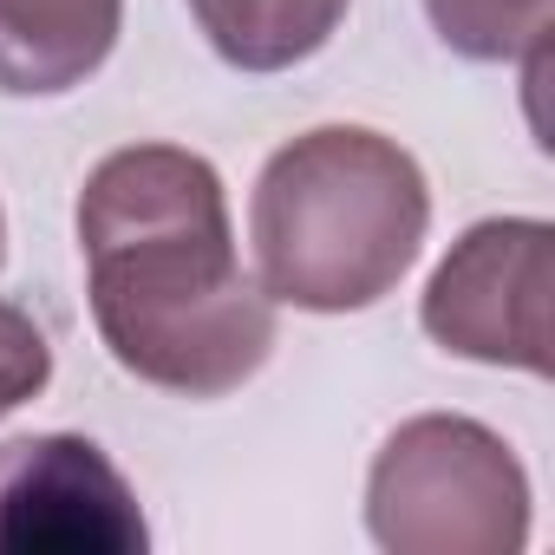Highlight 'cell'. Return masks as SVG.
Returning <instances> with one entry per match:
<instances>
[{
  "instance_id": "cell-7",
  "label": "cell",
  "mask_w": 555,
  "mask_h": 555,
  "mask_svg": "<svg viewBox=\"0 0 555 555\" xmlns=\"http://www.w3.org/2000/svg\"><path fill=\"white\" fill-rule=\"evenodd\" d=\"M347 8L353 0H190L203 40L235 73H288L314 60L340 34Z\"/></svg>"
},
{
  "instance_id": "cell-4",
  "label": "cell",
  "mask_w": 555,
  "mask_h": 555,
  "mask_svg": "<svg viewBox=\"0 0 555 555\" xmlns=\"http://www.w3.org/2000/svg\"><path fill=\"white\" fill-rule=\"evenodd\" d=\"M548 248L555 229L542 216H490L464 229V242L438 261L425 288V334L483 366L548 373Z\"/></svg>"
},
{
  "instance_id": "cell-9",
  "label": "cell",
  "mask_w": 555,
  "mask_h": 555,
  "mask_svg": "<svg viewBox=\"0 0 555 555\" xmlns=\"http://www.w3.org/2000/svg\"><path fill=\"white\" fill-rule=\"evenodd\" d=\"M47 379H53V347H47L40 321L21 314L14 301H0V418L21 412Z\"/></svg>"
},
{
  "instance_id": "cell-10",
  "label": "cell",
  "mask_w": 555,
  "mask_h": 555,
  "mask_svg": "<svg viewBox=\"0 0 555 555\" xmlns=\"http://www.w3.org/2000/svg\"><path fill=\"white\" fill-rule=\"evenodd\" d=\"M0 255H8V222H0Z\"/></svg>"
},
{
  "instance_id": "cell-3",
  "label": "cell",
  "mask_w": 555,
  "mask_h": 555,
  "mask_svg": "<svg viewBox=\"0 0 555 555\" xmlns=\"http://www.w3.org/2000/svg\"><path fill=\"white\" fill-rule=\"evenodd\" d=\"M366 529L392 555H516L529 542V477L490 425L425 412L379 444Z\"/></svg>"
},
{
  "instance_id": "cell-2",
  "label": "cell",
  "mask_w": 555,
  "mask_h": 555,
  "mask_svg": "<svg viewBox=\"0 0 555 555\" xmlns=\"http://www.w3.org/2000/svg\"><path fill=\"white\" fill-rule=\"evenodd\" d=\"M425 229L431 190L418 157L366 125H321L282 144L248 203L261 295L308 314H353L392 295Z\"/></svg>"
},
{
  "instance_id": "cell-8",
  "label": "cell",
  "mask_w": 555,
  "mask_h": 555,
  "mask_svg": "<svg viewBox=\"0 0 555 555\" xmlns=\"http://www.w3.org/2000/svg\"><path fill=\"white\" fill-rule=\"evenodd\" d=\"M425 14L451 53L509 66V60H529L548 47L555 0H425Z\"/></svg>"
},
{
  "instance_id": "cell-5",
  "label": "cell",
  "mask_w": 555,
  "mask_h": 555,
  "mask_svg": "<svg viewBox=\"0 0 555 555\" xmlns=\"http://www.w3.org/2000/svg\"><path fill=\"white\" fill-rule=\"evenodd\" d=\"M144 509L92 438L0 444V555H144Z\"/></svg>"
},
{
  "instance_id": "cell-6",
  "label": "cell",
  "mask_w": 555,
  "mask_h": 555,
  "mask_svg": "<svg viewBox=\"0 0 555 555\" xmlns=\"http://www.w3.org/2000/svg\"><path fill=\"white\" fill-rule=\"evenodd\" d=\"M125 0H0V92L60 99L118 47Z\"/></svg>"
},
{
  "instance_id": "cell-1",
  "label": "cell",
  "mask_w": 555,
  "mask_h": 555,
  "mask_svg": "<svg viewBox=\"0 0 555 555\" xmlns=\"http://www.w3.org/2000/svg\"><path fill=\"white\" fill-rule=\"evenodd\" d=\"M79 248L105 353L164 392L222 399L274 353V301L235 261L222 177L177 144H125L79 190Z\"/></svg>"
}]
</instances>
